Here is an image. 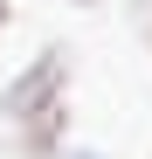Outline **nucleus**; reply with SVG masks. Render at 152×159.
Returning a JSON list of instances; mask_svg holds the SVG:
<instances>
[{"mask_svg":"<svg viewBox=\"0 0 152 159\" xmlns=\"http://www.w3.org/2000/svg\"><path fill=\"white\" fill-rule=\"evenodd\" d=\"M69 159H97V152H69Z\"/></svg>","mask_w":152,"mask_h":159,"instance_id":"obj_3","label":"nucleus"},{"mask_svg":"<svg viewBox=\"0 0 152 159\" xmlns=\"http://www.w3.org/2000/svg\"><path fill=\"white\" fill-rule=\"evenodd\" d=\"M0 21H7V0H0Z\"/></svg>","mask_w":152,"mask_h":159,"instance_id":"obj_4","label":"nucleus"},{"mask_svg":"<svg viewBox=\"0 0 152 159\" xmlns=\"http://www.w3.org/2000/svg\"><path fill=\"white\" fill-rule=\"evenodd\" d=\"M76 7H90V0H76Z\"/></svg>","mask_w":152,"mask_h":159,"instance_id":"obj_5","label":"nucleus"},{"mask_svg":"<svg viewBox=\"0 0 152 159\" xmlns=\"http://www.w3.org/2000/svg\"><path fill=\"white\" fill-rule=\"evenodd\" d=\"M62 83H69V56L62 48H42V56L28 62L7 83V97H0V111H7L14 125H28L35 111H48V104H62Z\"/></svg>","mask_w":152,"mask_h":159,"instance_id":"obj_1","label":"nucleus"},{"mask_svg":"<svg viewBox=\"0 0 152 159\" xmlns=\"http://www.w3.org/2000/svg\"><path fill=\"white\" fill-rule=\"evenodd\" d=\"M62 125H69L62 104L35 111V118H28V131H21V152H28V159H48V152H56V139H62Z\"/></svg>","mask_w":152,"mask_h":159,"instance_id":"obj_2","label":"nucleus"}]
</instances>
